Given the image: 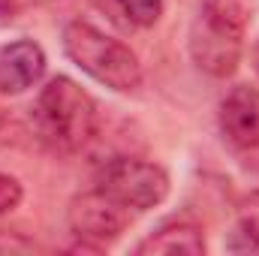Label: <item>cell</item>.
Segmentation results:
<instances>
[{
  "mask_svg": "<svg viewBox=\"0 0 259 256\" xmlns=\"http://www.w3.org/2000/svg\"><path fill=\"white\" fill-rule=\"evenodd\" d=\"M220 130L229 145L241 151L259 148V88L238 84L220 103Z\"/></svg>",
  "mask_w": 259,
  "mask_h": 256,
  "instance_id": "obj_6",
  "label": "cell"
},
{
  "mask_svg": "<svg viewBox=\"0 0 259 256\" xmlns=\"http://www.w3.org/2000/svg\"><path fill=\"white\" fill-rule=\"evenodd\" d=\"M244 27L247 9L238 0H205L190 24L193 64L214 78L235 72L244 49Z\"/></svg>",
  "mask_w": 259,
  "mask_h": 256,
  "instance_id": "obj_2",
  "label": "cell"
},
{
  "mask_svg": "<svg viewBox=\"0 0 259 256\" xmlns=\"http://www.w3.org/2000/svg\"><path fill=\"white\" fill-rule=\"evenodd\" d=\"M46 72V52L33 39H15L0 46V94L15 97L33 88Z\"/></svg>",
  "mask_w": 259,
  "mask_h": 256,
  "instance_id": "obj_7",
  "label": "cell"
},
{
  "mask_svg": "<svg viewBox=\"0 0 259 256\" xmlns=\"http://www.w3.org/2000/svg\"><path fill=\"white\" fill-rule=\"evenodd\" d=\"M136 253H187V256H202L205 253V235L202 229L190 220H169L160 229H154L139 247Z\"/></svg>",
  "mask_w": 259,
  "mask_h": 256,
  "instance_id": "obj_8",
  "label": "cell"
},
{
  "mask_svg": "<svg viewBox=\"0 0 259 256\" xmlns=\"http://www.w3.org/2000/svg\"><path fill=\"white\" fill-rule=\"evenodd\" d=\"M33 124L52 148L75 154L97 136L100 115L94 97L81 84L58 75L39 91L33 103Z\"/></svg>",
  "mask_w": 259,
  "mask_h": 256,
  "instance_id": "obj_1",
  "label": "cell"
},
{
  "mask_svg": "<svg viewBox=\"0 0 259 256\" xmlns=\"http://www.w3.org/2000/svg\"><path fill=\"white\" fill-rule=\"evenodd\" d=\"M253 64H256V72H259V42H256V52H253Z\"/></svg>",
  "mask_w": 259,
  "mask_h": 256,
  "instance_id": "obj_13",
  "label": "cell"
},
{
  "mask_svg": "<svg viewBox=\"0 0 259 256\" xmlns=\"http://www.w3.org/2000/svg\"><path fill=\"white\" fill-rule=\"evenodd\" d=\"M64 49L72 64L81 66L91 78H97L112 91H133L142 81V64L136 52L91 21L78 18L66 24Z\"/></svg>",
  "mask_w": 259,
  "mask_h": 256,
  "instance_id": "obj_3",
  "label": "cell"
},
{
  "mask_svg": "<svg viewBox=\"0 0 259 256\" xmlns=\"http://www.w3.org/2000/svg\"><path fill=\"white\" fill-rule=\"evenodd\" d=\"M229 253H259V217L247 214L226 238Z\"/></svg>",
  "mask_w": 259,
  "mask_h": 256,
  "instance_id": "obj_10",
  "label": "cell"
},
{
  "mask_svg": "<svg viewBox=\"0 0 259 256\" xmlns=\"http://www.w3.org/2000/svg\"><path fill=\"white\" fill-rule=\"evenodd\" d=\"M21 202V184L12 175L0 172V214H9L12 208H18Z\"/></svg>",
  "mask_w": 259,
  "mask_h": 256,
  "instance_id": "obj_11",
  "label": "cell"
},
{
  "mask_svg": "<svg viewBox=\"0 0 259 256\" xmlns=\"http://www.w3.org/2000/svg\"><path fill=\"white\" fill-rule=\"evenodd\" d=\"M42 3H52V0H0V18H12L30 6H42Z\"/></svg>",
  "mask_w": 259,
  "mask_h": 256,
  "instance_id": "obj_12",
  "label": "cell"
},
{
  "mask_svg": "<svg viewBox=\"0 0 259 256\" xmlns=\"http://www.w3.org/2000/svg\"><path fill=\"white\" fill-rule=\"evenodd\" d=\"M133 214L136 211H130L127 205H121L118 199H112L106 190L94 187V190H88V193H78L69 202L66 223H69V229L81 241H91L94 247H103V244L115 241L127 229Z\"/></svg>",
  "mask_w": 259,
  "mask_h": 256,
  "instance_id": "obj_5",
  "label": "cell"
},
{
  "mask_svg": "<svg viewBox=\"0 0 259 256\" xmlns=\"http://www.w3.org/2000/svg\"><path fill=\"white\" fill-rule=\"evenodd\" d=\"M121 15H127V24L133 27H151L160 12H163V0H109Z\"/></svg>",
  "mask_w": 259,
  "mask_h": 256,
  "instance_id": "obj_9",
  "label": "cell"
},
{
  "mask_svg": "<svg viewBox=\"0 0 259 256\" xmlns=\"http://www.w3.org/2000/svg\"><path fill=\"white\" fill-rule=\"evenodd\" d=\"M97 187L139 214L166 199L169 175L154 163H145L136 157H115L97 172Z\"/></svg>",
  "mask_w": 259,
  "mask_h": 256,
  "instance_id": "obj_4",
  "label": "cell"
}]
</instances>
